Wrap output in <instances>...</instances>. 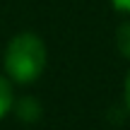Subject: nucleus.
Returning <instances> with one entry per match:
<instances>
[{
    "label": "nucleus",
    "instance_id": "nucleus-1",
    "mask_svg": "<svg viewBox=\"0 0 130 130\" xmlns=\"http://www.w3.org/2000/svg\"><path fill=\"white\" fill-rule=\"evenodd\" d=\"M46 68V46L31 31H22L10 39L5 48V70L19 84H29L41 77Z\"/></svg>",
    "mask_w": 130,
    "mask_h": 130
},
{
    "label": "nucleus",
    "instance_id": "nucleus-2",
    "mask_svg": "<svg viewBox=\"0 0 130 130\" xmlns=\"http://www.w3.org/2000/svg\"><path fill=\"white\" fill-rule=\"evenodd\" d=\"M12 104H14V96H12V87H10V82H7L5 77H0V121H3V118L10 113Z\"/></svg>",
    "mask_w": 130,
    "mask_h": 130
},
{
    "label": "nucleus",
    "instance_id": "nucleus-3",
    "mask_svg": "<svg viewBox=\"0 0 130 130\" xmlns=\"http://www.w3.org/2000/svg\"><path fill=\"white\" fill-rule=\"evenodd\" d=\"M116 46L125 58H130V22H123L116 31Z\"/></svg>",
    "mask_w": 130,
    "mask_h": 130
},
{
    "label": "nucleus",
    "instance_id": "nucleus-4",
    "mask_svg": "<svg viewBox=\"0 0 130 130\" xmlns=\"http://www.w3.org/2000/svg\"><path fill=\"white\" fill-rule=\"evenodd\" d=\"M113 5H116L121 12H130V0H113Z\"/></svg>",
    "mask_w": 130,
    "mask_h": 130
},
{
    "label": "nucleus",
    "instance_id": "nucleus-5",
    "mask_svg": "<svg viewBox=\"0 0 130 130\" xmlns=\"http://www.w3.org/2000/svg\"><path fill=\"white\" fill-rule=\"evenodd\" d=\"M123 92H125V104H128V108H130V72L125 75V89H123Z\"/></svg>",
    "mask_w": 130,
    "mask_h": 130
}]
</instances>
